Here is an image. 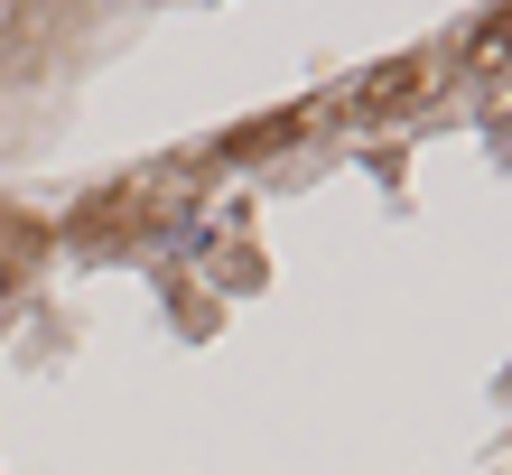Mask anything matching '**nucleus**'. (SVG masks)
<instances>
[{"label": "nucleus", "mask_w": 512, "mask_h": 475, "mask_svg": "<svg viewBox=\"0 0 512 475\" xmlns=\"http://www.w3.org/2000/svg\"><path fill=\"white\" fill-rule=\"evenodd\" d=\"M503 56H512V10H494V19H475V28H466L457 66H466V75H485V66H503Z\"/></svg>", "instance_id": "nucleus-1"}, {"label": "nucleus", "mask_w": 512, "mask_h": 475, "mask_svg": "<svg viewBox=\"0 0 512 475\" xmlns=\"http://www.w3.org/2000/svg\"><path fill=\"white\" fill-rule=\"evenodd\" d=\"M10 289H19V261H0V308H10Z\"/></svg>", "instance_id": "nucleus-2"}]
</instances>
